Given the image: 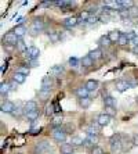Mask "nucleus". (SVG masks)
<instances>
[{"label":"nucleus","mask_w":138,"mask_h":154,"mask_svg":"<svg viewBox=\"0 0 138 154\" xmlns=\"http://www.w3.org/2000/svg\"><path fill=\"white\" fill-rule=\"evenodd\" d=\"M110 143V150H112V153H119V151H122V146H123V142H122V135H113V136L110 137L109 140Z\"/></svg>","instance_id":"nucleus-1"},{"label":"nucleus","mask_w":138,"mask_h":154,"mask_svg":"<svg viewBox=\"0 0 138 154\" xmlns=\"http://www.w3.org/2000/svg\"><path fill=\"white\" fill-rule=\"evenodd\" d=\"M22 54H24V57L26 61H32V60H37V57L40 56V50L36 46H31V47H28V50Z\"/></svg>","instance_id":"nucleus-2"},{"label":"nucleus","mask_w":138,"mask_h":154,"mask_svg":"<svg viewBox=\"0 0 138 154\" xmlns=\"http://www.w3.org/2000/svg\"><path fill=\"white\" fill-rule=\"evenodd\" d=\"M53 139L55 140V142H58V143L65 142V139H66V132H65V129H62L61 126L54 128V131H53Z\"/></svg>","instance_id":"nucleus-3"},{"label":"nucleus","mask_w":138,"mask_h":154,"mask_svg":"<svg viewBox=\"0 0 138 154\" xmlns=\"http://www.w3.org/2000/svg\"><path fill=\"white\" fill-rule=\"evenodd\" d=\"M3 43L6 46H17L18 43V36L15 35L14 32H8L4 35L3 38Z\"/></svg>","instance_id":"nucleus-4"},{"label":"nucleus","mask_w":138,"mask_h":154,"mask_svg":"<svg viewBox=\"0 0 138 154\" xmlns=\"http://www.w3.org/2000/svg\"><path fill=\"white\" fill-rule=\"evenodd\" d=\"M46 28V24L42 21V20H35V21L32 22V26H31V31H32L33 35H36V33L42 32L43 29Z\"/></svg>","instance_id":"nucleus-5"},{"label":"nucleus","mask_w":138,"mask_h":154,"mask_svg":"<svg viewBox=\"0 0 138 154\" xmlns=\"http://www.w3.org/2000/svg\"><path fill=\"white\" fill-rule=\"evenodd\" d=\"M48 150H50V143L48 142H46V140H43V142L37 143L36 144V147H35V151L37 154H46Z\"/></svg>","instance_id":"nucleus-6"},{"label":"nucleus","mask_w":138,"mask_h":154,"mask_svg":"<svg viewBox=\"0 0 138 154\" xmlns=\"http://www.w3.org/2000/svg\"><path fill=\"white\" fill-rule=\"evenodd\" d=\"M98 143V135H87V137L84 139V146L86 147H95V144Z\"/></svg>","instance_id":"nucleus-7"},{"label":"nucleus","mask_w":138,"mask_h":154,"mask_svg":"<svg viewBox=\"0 0 138 154\" xmlns=\"http://www.w3.org/2000/svg\"><path fill=\"white\" fill-rule=\"evenodd\" d=\"M14 110H15L14 103H11V101H4V103H1V111H3V112L13 114V111H14Z\"/></svg>","instance_id":"nucleus-8"},{"label":"nucleus","mask_w":138,"mask_h":154,"mask_svg":"<svg viewBox=\"0 0 138 154\" xmlns=\"http://www.w3.org/2000/svg\"><path fill=\"white\" fill-rule=\"evenodd\" d=\"M66 28H73V26L79 25V18L76 17H69V18H65L64 22H62Z\"/></svg>","instance_id":"nucleus-9"},{"label":"nucleus","mask_w":138,"mask_h":154,"mask_svg":"<svg viewBox=\"0 0 138 154\" xmlns=\"http://www.w3.org/2000/svg\"><path fill=\"white\" fill-rule=\"evenodd\" d=\"M35 110H37V103H36V101L29 100L25 103V106H24L25 114H28V112H31V111H35Z\"/></svg>","instance_id":"nucleus-10"},{"label":"nucleus","mask_w":138,"mask_h":154,"mask_svg":"<svg viewBox=\"0 0 138 154\" xmlns=\"http://www.w3.org/2000/svg\"><path fill=\"white\" fill-rule=\"evenodd\" d=\"M51 86H53V78H51L50 75H46L42 79V89L50 90L51 89Z\"/></svg>","instance_id":"nucleus-11"},{"label":"nucleus","mask_w":138,"mask_h":154,"mask_svg":"<svg viewBox=\"0 0 138 154\" xmlns=\"http://www.w3.org/2000/svg\"><path fill=\"white\" fill-rule=\"evenodd\" d=\"M89 90H87V88L86 86H80V88H78V89L75 90V94L79 97V99H84V97H89Z\"/></svg>","instance_id":"nucleus-12"},{"label":"nucleus","mask_w":138,"mask_h":154,"mask_svg":"<svg viewBox=\"0 0 138 154\" xmlns=\"http://www.w3.org/2000/svg\"><path fill=\"white\" fill-rule=\"evenodd\" d=\"M97 122H98L99 126H106V125H109L110 117H109V115H106L105 112H104V114H101L98 118H97Z\"/></svg>","instance_id":"nucleus-13"},{"label":"nucleus","mask_w":138,"mask_h":154,"mask_svg":"<svg viewBox=\"0 0 138 154\" xmlns=\"http://www.w3.org/2000/svg\"><path fill=\"white\" fill-rule=\"evenodd\" d=\"M130 88V83L126 81H117L116 82V90L117 92H126Z\"/></svg>","instance_id":"nucleus-14"},{"label":"nucleus","mask_w":138,"mask_h":154,"mask_svg":"<svg viewBox=\"0 0 138 154\" xmlns=\"http://www.w3.org/2000/svg\"><path fill=\"white\" fill-rule=\"evenodd\" d=\"M89 57L91 58L92 61L101 60V58H102V51L99 50V49H95V50H91V51L89 53Z\"/></svg>","instance_id":"nucleus-15"},{"label":"nucleus","mask_w":138,"mask_h":154,"mask_svg":"<svg viewBox=\"0 0 138 154\" xmlns=\"http://www.w3.org/2000/svg\"><path fill=\"white\" fill-rule=\"evenodd\" d=\"M108 36H109V39L110 42H119V39H120V36H122V32L120 31H110L109 33H108Z\"/></svg>","instance_id":"nucleus-16"},{"label":"nucleus","mask_w":138,"mask_h":154,"mask_svg":"<svg viewBox=\"0 0 138 154\" xmlns=\"http://www.w3.org/2000/svg\"><path fill=\"white\" fill-rule=\"evenodd\" d=\"M79 106H80L81 108H89L90 106H91L92 100L90 99V97H84V99H79Z\"/></svg>","instance_id":"nucleus-17"},{"label":"nucleus","mask_w":138,"mask_h":154,"mask_svg":"<svg viewBox=\"0 0 138 154\" xmlns=\"http://www.w3.org/2000/svg\"><path fill=\"white\" fill-rule=\"evenodd\" d=\"M61 154H73V146L69 143H64L61 146Z\"/></svg>","instance_id":"nucleus-18"},{"label":"nucleus","mask_w":138,"mask_h":154,"mask_svg":"<svg viewBox=\"0 0 138 154\" xmlns=\"http://www.w3.org/2000/svg\"><path fill=\"white\" fill-rule=\"evenodd\" d=\"M13 32H14L15 35L18 36V38H22V36L26 33V28H25V25H17Z\"/></svg>","instance_id":"nucleus-19"},{"label":"nucleus","mask_w":138,"mask_h":154,"mask_svg":"<svg viewBox=\"0 0 138 154\" xmlns=\"http://www.w3.org/2000/svg\"><path fill=\"white\" fill-rule=\"evenodd\" d=\"M10 90H11V85H10V83H8V82H1V85H0V93H1V96L7 94Z\"/></svg>","instance_id":"nucleus-20"},{"label":"nucleus","mask_w":138,"mask_h":154,"mask_svg":"<svg viewBox=\"0 0 138 154\" xmlns=\"http://www.w3.org/2000/svg\"><path fill=\"white\" fill-rule=\"evenodd\" d=\"M104 103H105V107H115V106H116V100H115L112 96L104 97Z\"/></svg>","instance_id":"nucleus-21"},{"label":"nucleus","mask_w":138,"mask_h":154,"mask_svg":"<svg viewBox=\"0 0 138 154\" xmlns=\"http://www.w3.org/2000/svg\"><path fill=\"white\" fill-rule=\"evenodd\" d=\"M25 115H26V118H28L29 121L35 122L36 119L39 118V115H40V111H39V110H35V111H31V112H28V114H25Z\"/></svg>","instance_id":"nucleus-22"},{"label":"nucleus","mask_w":138,"mask_h":154,"mask_svg":"<svg viewBox=\"0 0 138 154\" xmlns=\"http://www.w3.org/2000/svg\"><path fill=\"white\" fill-rule=\"evenodd\" d=\"M86 88H87V90L89 92H92V90L97 89V86H98V82L97 81H94V79H90V81H87V83H86Z\"/></svg>","instance_id":"nucleus-23"},{"label":"nucleus","mask_w":138,"mask_h":154,"mask_svg":"<svg viewBox=\"0 0 138 154\" xmlns=\"http://www.w3.org/2000/svg\"><path fill=\"white\" fill-rule=\"evenodd\" d=\"M81 65H83V67H86V68H90L91 65H94V61H92L89 56H86V57L81 58Z\"/></svg>","instance_id":"nucleus-24"},{"label":"nucleus","mask_w":138,"mask_h":154,"mask_svg":"<svg viewBox=\"0 0 138 154\" xmlns=\"http://www.w3.org/2000/svg\"><path fill=\"white\" fill-rule=\"evenodd\" d=\"M54 112H55V110H54V104H47L46 108H44V114H46L47 117H53Z\"/></svg>","instance_id":"nucleus-25"},{"label":"nucleus","mask_w":138,"mask_h":154,"mask_svg":"<svg viewBox=\"0 0 138 154\" xmlns=\"http://www.w3.org/2000/svg\"><path fill=\"white\" fill-rule=\"evenodd\" d=\"M98 43H99V46H109L112 42H110L109 36L106 35V36H101V38H99V40H98Z\"/></svg>","instance_id":"nucleus-26"},{"label":"nucleus","mask_w":138,"mask_h":154,"mask_svg":"<svg viewBox=\"0 0 138 154\" xmlns=\"http://www.w3.org/2000/svg\"><path fill=\"white\" fill-rule=\"evenodd\" d=\"M17 50L18 51H21V53H25V51L28 50V46H26V45H25V42L24 40H18V43H17Z\"/></svg>","instance_id":"nucleus-27"},{"label":"nucleus","mask_w":138,"mask_h":154,"mask_svg":"<svg viewBox=\"0 0 138 154\" xmlns=\"http://www.w3.org/2000/svg\"><path fill=\"white\" fill-rule=\"evenodd\" d=\"M62 71H64V67H62V65H54L53 68L50 69V74H53V75H60Z\"/></svg>","instance_id":"nucleus-28"},{"label":"nucleus","mask_w":138,"mask_h":154,"mask_svg":"<svg viewBox=\"0 0 138 154\" xmlns=\"http://www.w3.org/2000/svg\"><path fill=\"white\" fill-rule=\"evenodd\" d=\"M71 143H72V146H83V144H84V140L79 136H73Z\"/></svg>","instance_id":"nucleus-29"},{"label":"nucleus","mask_w":138,"mask_h":154,"mask_svg":"<svg viewBox=\"0 0 138 154\" xmlns=\"http://www.w3.org/2000/svg\"><path fill=\"white\" fill-rule=\"evenodd\" d=\"M48 38H50V40L53 43H57L58 40L61 39V35L58 32H48Z\"/></svg>","instance_id":"nucleus-30"},{"label":"nucleus","mask_w":138,"mask_h":154,"mask_svg":"<svg viewBox=\"0 0 138 154\" xmlns=\"http://www.w3.org/2000/svg\"><path fill=\"white\" fill-rule=\"evenodd\" d=\"M25 79H26V76L22 75V74H19V72H15V74H14V81L17 83H24Z\"/></svg>","instance_id":"nucleus-31"},{"label":"nucleus","mask_w":138,"mask_h":154,"mask_svg":"<svg viewBox=\"0 0 138 154\" xmlns=\"http://www.w3.org/2000/svg\"><path fill=\"white\" fill-rule=\"evenodd\" d=\"M39 97L42 99V100H47V99H50V90L40 89L39 90Z\"/></svg>","instance_id":"nucleus-32"},{"label":"nucleus","mask_w":138,"mask_h":154,"mask_svg":"<svg viewBox=\"0 0 138 154\" xmlns=\"http://www.w3.org/2000/svg\"><path fill=\"white\" fill-rule=\"evenodd\" d=\"M119 45H120V46H126V45H127L128 43V39H127V35H126V33H122V36H120V39H119Z\"/></svg>","instance_id":"nucleus-33"},{"label":"nucleus","mask_w":138,"mask_h":154,"mask_svg":"<svg viewBox=\"0 0 138 154\" xmlns=\"http://www.w3.org/2000/svg\"><path fill=\"white\" fill-rule=\"evenodd\" d=\"M105 114L109 115V117H115L116 115V110H115V107H105Z\"/></svg>","instance_id":"nucleus-34"},{"label":"nucleus","mask_w":138,"mask_h":154,"mask_svg":"<svg viewBox=\"0 0 138 154\" xmlns=\"http://www.w3.org/2000/svg\"><path fill=\"white\" fill-rule=\"evenodd\" d=\"M62 124V115H55L53 118V125H55V128H57V125H61Z\"/></svg>","instance_id":"nucleus-35"},{"label":"nucleus","mask_w":138,"mask_h":154,"mask_svg":"<svg viewBox=\"0 0 138 154\" xmlns=\"http://www.w3.org/2000/svg\"><path fill=\"white\" fill-rule=\"evenodd\" d=\"M15 72H19V74H22V75L28 76L29 75V68H28V67H19V68H18Z\"/></svg>","instance_id":"nucleus-36"},{"label":"nucleus","mask_w":138,"mask_h":154,"mask_svg":"<svg viewBox=\"0 0 138 154\" xmlns=\"http://www.w3.org/2000/svg\"><path fill=\"white\" fill-rule=\"evenodd\" d=\"M99 21L102 22V24H106V22H109V21H110V15H109V14H105V13H104V14L99 17Z\"/></svg>","instance_id":"nucleus-37"},{"label":"nucleus","mask_w":138,"mask_h":154,"mask_svg":"<svg viewBox=\"0 0 138 154\" xmlns=\"http://www.w3.org/2000/svg\"><path fill=\"white\" fill-rule=\"evenodd\" d=\"M128 13H130V17H138V7L137 6L131 7L130 10H128Z\"/></svg>","instance_id":"nucleus-38"},{"label":"nucleus","mask_w":138,"mask_h":154,"mask_svg":"<svg viewBox=\"0 0 138 154\" xmlns=\"http://www.w3.org/2000/svg\"><path fill=\"white\" fill-rule=\"evenodd\" d=\"M91 154H104V150L101 149V147L95 146V147H92L91 149Z\"/></svg>","instance_id":"nucleus-39"},{"label":"nucleus","mask_w":138,"mask_h":154,"mask_svg":"<svg viewBox=\"0 0 138 154\" xmlns=\"http://www.w3.org/2000/svg\"><path fill=\"white\" fill-rule=\"evenodd\" d=\"M24 112H25L24 108H15L14 111H13V115H14V117H21Z\"/></svg>","instance_id":"nucleus-40"},{"label":"nucleus","mask_w":138,"mask_h":154,"mask_svg":"<svg viewBox=\"0 0 138 154\" xmlns=\"http://www.w3.org/2000/svg\"><path fill=\"white\" fill-rule=\"evenodd\" d=\"M69 64H71L72 67H78V65H79V60L76 57H71V58H69Z\"/></svg>","instance_id":"nucleus-41"},{"label":"nucleus","mask_w":138,"mask_h":154,"mask_svg":"<svg viewBox=\"0 0 138 154\" xmlns=\"http://www.w3.org/2000/svg\"><path fill=\"white\" fill-rule=\"evenodd\" d=\"M126 35H127L128 42H133V40L135 39V36H137V33H135V32H128V33H126Z\"/></svg>","instance_id":"nucleus-42"},{"label":"nucleus","mask_w":138,"mask_h":154,"mask_svg":"<svg viewBox=\"0 0 138 154\" xmlns=\"http://www.w3.org/2000/svg\"><path fill=\"white\" fill-rule=\"evenodd\" d=\"M97 21H98V17H95V15H90V18L87 20V22H89V24H95Z\"/></svg>","instance_id":"nucleus-43"},{"label":"nucleus","mask_w":138,"mask_h":154,"mask_svg":"<svg viewBox=\"0 0 138 154\" xmlns=\"http://www.w3.org/2000/svg\"><path fill=\"white\" fill-rule=\"evenodd\" d=\"M29 67H37V65H39V61L37 60H32V61H29Z\"/></svg>","instance_id":"nucleus-44"},{"label":"nucleus","mask_w":138,"mask_h":154,"mask_svg":"<svg viewBox=\"0 0 138 154\" xmlns=\"http://www.w3.org/2000/svg\"><path fill=\"white\" fill-rule=\"evenodd\" d=\"M10 85H11V90H17V88H18V83L15 82V81H13V82H10Z\"/></svg>","instance_id":"nucleus-45"},{"label":"nucleus","mask_w":138,"mask_h":154,"mask_svg":"<svg viewBox=\"0 0 138 154\" xmlns=\"http://www.w3.org/2000/svg\"><path fill=\"white\" fill-rule=\"evenodd\" d=\"M53 4H54V2H43L42 6L43 7H50V6H53Z\"/></svg>","instance_id":"nucleus-46"},{"label":"nucleus","mask_w":138,"mask_h":154,"mask_svg":"<svg viewBox=\"0 0 138 154\" xmlns=\"http://www.w3.org/2000/svg\"><path fill=\"white\" fill-rule=\"evenodd\" d=\"M128 43H130V45H133V47H134V46H138V35L135 36V39L133 40V42H128Z\"/></svg>","instance_id":"nucleus-47"},{"label":"nucleus","mask_w":138,"mask_h":154,"mask_svg":"<svg viewBox=\"0 0 138 154\" xmlns=\"http://www.w3.org/2000/svg\"><path fill=\"white\" fill-rule=\"evenodd\" d=\"M133 144H134V146H138V133L134 136V139H133Z\"/></svg>","instance_id":"nucleus-48"},{"label":"nucleus","mask_w":138,"mask_h":154,"mask_svg":"<svg viewBox=\"0 0 138 154\" xmlns=\"http://www.w3.org/2000/svg\"><path fill=\"white\" fill-rule=\"evenodd\" d=\"M54 110H55V112H60L61 111V107L58 106V104H54Z\"/></svg>","instance_id":"nucleus-49"},{"label":"nucleus","mask_w":138,"mask_h":154,"mask_svg":"<svg viewBox=\"0 0 138 154\" xmlns=\"http://www.w3.org/2000/svg\"><path fill=\"white\" fill-rule=\"evenodd\" d=\"M37 132H40V128H36V129H32V131H31V133H33V135Z\"/></svg>","instance_id":"nucleus-50"},{"label":"nucleus","mask_w":138,"mask_h":154,"mask_svg":"<svg viewBox=\"0 0 138 154\" xmlns=\"http://www.w3.org/2000/svg\"><path fill=\"white\" fill-rule=\"evenodd\" d=\"M133 53L138 56V46H134V47H133Z\"/></svg>","instance_id":"nucleus-51"}]
</instances>
